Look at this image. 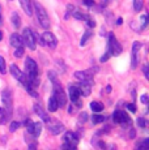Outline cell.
<instances>
[{
	"label": "cell",
	"instance_id": "obj_1",
	"mask_svg": "<svg viewBox=\"0 0 149 150\" xmlns=\"http://www.w3.org/2000/svg\"><path fill=\"white\" fill-rule=\"evenodd\" d=\"M25 69H26V79L33 83L34 86H37L39 83V79H38V67H37V63L34 62L31 57H28L26 62H25Z\"/></svg>",
	"mask_w": 149,
	"mask_h": 150
},
{
	"label": "cell",
	"instance_id": "obj_2",
	"mask_svg": "<svg viewBox=\"0 0 149 150\" xmlns=\"http://www.w3.org/2000/svg\"><path fill=\"white\" fill-rule=\"evenodd\" d=\"M31 7H33L34 11H35V16H37V18H38L39 25H41L43 29H50V26H51L50 25V18H48L45 8L42 7L38 1H34L33 4H31Z\"/></svg>",
	"mask_w": 149,
	"mask_h": 150
},
{
	"label": "cell",
	"instance_id": "obj_3",
	"mask_svg": "<svg viewBox=\"0 0 149 150\" xmlns=\"http://www.w3.org/2000/svg\"><path fill=\"white\" fill-rule=\"evenodd\" d=\"M98 72V67H93L88 71H77L73 73V76L79 80L80 82H88V83H93V77L94 74Z\"/></svg>",
	"mask_w": 149,
	"mask_h": 150
},
{
	"label": "cell",
	"instance_id": "obj_4",
	"mask_svg": "<svg viewBox=\"0 0 149 150\" xmlns=\"http://www.w3.org/2000/svg\"><path fill=\"white\" fill-rule=\"evenodd\" d=\"M22 39L24 43L30 48V50H35L37 47V33L34 30H31L30 28H25L22 31Z\"/></svg>",
	"mask_w": 149,
	"mask_h": 150
},
{
	"label": "cell",
	"instance_id": "obj_5",
	"mask_svg": "<svg viewBox=\"0 0 149 150\" xmlns=\"http://www.w3.org/2000/svg\"><path fill=\"white\" fill-rule=\"evenodd\" d=\"M107 51L110 52V55H113V56H118V55L122 52V46L116 41L113 31L109 33V35H107Z\"/></svg>",
	"mask_w": 149,
	"mask_h": 150
},
{
	"label": "cell",
	"instance_id": "obj_6",
	"mask_svg": "<svg viewBox=\"0 0 149 150\" xmlns=\"http://www.w3.org/2000/svg\"><path fill=\"white\" fill-rule=\"evenodd\" d=\"M39 42H41V45L43 46V47L46 46V47H50V48H55L56 45H58L56 37L54 35L53 33H50V31H45L41 35V38H39Z\"/></svg>",
	"mask_w": 149,
	"mask_h": 150
},
{
	"label": "cell",
	"instance_id": "obj_7",
	"mask_svg": "<svg viewBox=\"0 0 149 150\" xmlns=\"http://www.w3.org/2000/svg\"><path fill=\"white\" fill-rule=\"evenodd\" d=\"M1 102L8 116H11V112H12V93L11 90H4L1 93Z\"/></svg>",
	"mask_w": 149,
	"mask_h": 150
},
{
	"label": "cell",
	"instance_id": "obj_8",
	"mask_svg": "<svg viewBox=\"0 0 149 150\" xmlns=\"http://www.w3.org/2000/svg\"><path fill=\"white\" fill-rule=\"evenodd\" d=\"M141 48V43L140 42H133L132 45V57H131V68L136 69L139 65V51Z\"/></svg>",
	"mask_w": 149,
	"mask_h": 150
},
{
	"label": "cell",
	"instance_id": "obj_9",
	"mask_svg": "<svg viewBox=\"0 0 149 150\" xmlns=\"http://www.w3.org/2000/svg\"><path fill=\"white\" fill-rule=\"evenodd\" d=\"M113 119L115 123L118 124H127V123H131V117L126 114L124 111L122 110H115L113 114Z\"/></svg>",
	"mask_w": 149,
	"mask_h": 150
},
{
	"label": "cell",
	"instance_id": "obj_10",
	"mask_svg": "<svg viewBox=\"0 0 149 150\" xmlns=\"http://www.w3.org/2000/svg\"><path fill=\"white\" fill-rule=\"evenodd\" d=\"M9 71H11V74H12L13 77L17 80V81H20L21 83H24L25 81H26V76H25L24 73H22L21 71H20V68L17 67L16 64H11V67H9Z\"/></svg>",
	"mask_w": 149,
	"mask_h": 150
},
{
	"label": "cell",
	"instance_id": "obj_11",
	"mask_svg": "<svg viewBox=\"0 0 149 150\" xmlns=\"http://www.w3.org/2000/svg\"><path fill=\"white\" fill-rule=\"evenodd\" d=\"M48 124V129H50V132L53 134H59V133H62L63 131H64V125H63L60 122H58V120H50V122L47 123Z\"/></svg>",
	"mask_w": 149,
	"mask_h": 150
},
{
	"label": "cell",
	"instance_id": "obj_12",
	"mask_svg": "<svg viewBox=\"0 0 149 150\" xmlns=\"http://www.w3.org/2000/svg\"><path fill=\"white\" fill-rule=\"evenodd\" d=\"M33 110H34V112H35V114L42 119V122L48 123V122L51 120V117L45 112V108H42L41 105H34V106H33Z\"/></svg>",
	"mask_w": 149,
	"mask_h": 150
},
{
	"label": "cell",
	"instance_id": "obj_13",
	"mask_svg": "<svg viewBox=\"0 0 149 150\" xmlns=\"http://www.w3.org/2000/svg\"><path fill=\"white\" fill-rule=\"evenodd\" d=\"M9 43H11V46L12 47H24V39H22V37L21 35H18L17 33H13L12 35H11V38H9Z\"/></svg>",
	"mask_w": 149,
	"mask_h": 150
},
{
	"label": "cell",
	"instance_id": "obj_14",
	"mask_svg": "<svg viewBox=\"0 0 149 150\" xmlns=\"http://www.w3.org/2000/svg\"><path fill=\"white\" fill-rule=\"evenodd\" d=\"M68 91H70V98H71V100H72V102H76V100L80 99V97H81L80 90H79V86H77V85H70Z\"/></svg>",
	"mask_w": 149,
	"mask_h": 150
},
{
	"label": "cell",
	"instance_id": "obj_15",
	"mask_svg": "<svg viewBox=\"0 0 149 150\" xmlns=\"http://www.w3.org/2000/svg\"><path fill=\"white\" fill-rule=\"evenodd\" d=\"M63 140L65 142H72L74 145H79V136L73 132H65L64 136H63Z\"/></svg>",
	"mask_w": 149,
	"mask_h": 150
},
{
	"label": "cell",
	"instance_id": "obj_16",
	"mask_svg": "<svg viewBox=\"0 0 149 150\" xmlns=\"http://www.w3.org/2000/svg\"><path fill=\"white\" fill-rule=\"evenodd\" d=\"M79 86V90H80V94L81 96H84V97H88L90 94V91H92V88H90V83H88V82H81L80 85H77Z\"/></svg>",
	"mask_w": 149,
	"mask_h": 150
},
{
	"label": "cell",
	"instance_id": "obj_17",
	"mask_svg": "<svg viewBox=\"0 0 149 150\" xmlns=\"http://www.w3.org/2000/svg\"><path fill=\"white\" fill-rule=\"evenodd\" d=\"M47 108H48V111H51V112H54V111H56V110L59 108V103H58V99H56V97L54 96H51L50 97V99H48V105H47Z\"/></svg>",
	"mask_w": 149,
	"mask_h": 150
},
{
	"label": "cell",
	"instance_id": "obj_18",
	"mask_svg": "<svg viewBox=\"0 0 149 150\" xmlns=\"http://www.w3.org/2000/svg\"><path fill=\"white\" fill-rule=\"evenodd\" d=\"M20 3H21V7H22V9L25 11V13H26L28 16H31V14H33V7H31L30 0H20Z\"/></svg>",
	"mask_w": 149,
	"mask_h": 150
},
{
	"label": "cell",
	"instance_id": "obj_19",
	"mask_svg": "<svg viewBox=\"0 0 149 150\" xmlns=\"http://www.w3.org/2000/svg\"><path fill=\"white\" fill-rule=\"evenodd\" d=\"M42 132V124L41 123H33V127H31L29 134H31L33 137H38Z\"/></svg>",
	"mask_w": 149,
	"mask_h": 150
},
{
	"label": "cell",
	"instance_id": "obj_20",
	"mask_svg": "<svg viewBox=\"0 0 149 150\" xmlns=\"http://www.w3.org/2000/svg\"><path fill=\"white\" fill-rule=\"evenodd\" d=\"M90 108H92V111L93 112H101V111H104L105 106H104V103L97 102V100H93V102L90 103Z\"/></svg>",
	"mask_w": 149,
	"mask_h": 150
},
{
	"label": "cell",
	"instance_id": "obj_21",
	"mask_svg": "<svg viewBox=\"0 0 149 150\" xmlns=\"http://www.w3.org/2000/svg\"><path fill=\"white\" fill-rule=\"evenodd\" d=\"M11 21H12L13 26H15L16 29H18V28H20V25H21V20H20V16H18V13H17V12L12 13V17H11Z\"/></svg>",
	"mask_w": 149,
	"mask_h": 150
},
{
	"label": "cell",
	"instance_id": "obj_22",
	"mask_svg": "<svg viewBox=\"0 0 149 150\" xmlns=\"http://www.w3.org/2000/svg\"><path fill=\"white\" fill-rule=\"evenodd\" d=\"M105 119L106 117L102 116V115H99V112H94V115L92 116V122H93V124H99V123L104 122Z\"/></svg>",
	"mask_w": 149,
	"mask_h": 150
},
{
	"label": "cell",
	"instance_id": "obj_23",
	"mask_svg": "<svg viewBox=\"0 0 149 150\" xmlns=\"http://www.w3.org/2000/svg\"><path fill=\"white\" fill-rule=\"evenodd\" d=\"M8 114H7V111H5V108H3V107H0V124H5L8 122Z\"/></svg>",
	"mask_w": 149,
	"mask_h": 150
},
{
	"label": "cell",
	"instance_id": "obj_24",
	"mask_svg": "<svg viewBox=\"0 0 149 150\" xmlns=\"http://www.w3.org/2000/svg\"><path fill=\"white\" fill-rule=\"evenodd\" d=\"M144 7V0H133V9L135 12L139 13Z\"/></svg>",
	"mask_w": 149,
	"mask_h": 150
},
{
	"label": "cell",
	"instance_id": "obj_25",
	"mask_svg": "<svg viewBox=\"0 0 149 150\" xmlns=\"http://www.w3.org/2000/svg\"><path fill=\"white\" fill-rule=\"evenodd\" d=\"M93 35V33H92V30H88V31H85L84 33V35H82V38H81V42H80V45L81 46H85V43H87L88 41H89V38Z\"/></svg>",
	"mask_w": 149,
	"mask_h": 150
},
{
	"label": "cell",
	"instance_id": "obj_26",
	"mask_svg": "<svg viewBox=\"0 0 149 150\" xmlns=\"http://www.w3.org/2000/svg\"><path fill=\"white\" fill-rule=\"evenodd\" d=\"M73 17L76 20H82V21H87V20L89 18V16H88V14L81 13V12H76V11L73 12Z\"/></svg>",
	"mask_w": 149,
	"mask_h": 150
},
{
	"label": "cell",
	"instance_id": "obj_27",
	"mask_svg": "<svg viewBox=\"0 0 149 150\" xmlns=\"http://www.w3.org/2000/svg\"><path fill=\"white\" fill-rule=\"evenodd\" d=\"M0 73L1 74L7 73V65H5V60L3 56H0Z\"/></svg>",
	"mask_w": 149,
	"mask_h": 150
},
{
	"label": "cell",
	"instance_id": "obj_28",
	"mask_svg": "<svg viewBox=\"0 0 149 150\" xmlns=\"http://www.w3.org/2000/svg\"><path fill=\"white\" fill-rule=\"evenodd\" d=\"M88 119H89V115H88V112H81V114L79 115V122L81 123V124H84V123H87L88 122Z\"/></svg>",
	"mask_w": 149,
	"mask_h": 150
},
{
	"label": "cell",
	"instance_id": "obj_29",
	"mask_svg": "<svg viewBox=\"0 0 149 150\" xmlns=\"http://www.w3.org/2000/svg\"><path fill=\"white\" fill-rule=\"evenodd\" d=\"M148 146H149V141L145 138V140H143L141 142H137L136 144V148H139V149H148Z\"/></svg>",
	"mask_w": 149,
	"mask_h": 150
},
{
	"label": "cell",
	"instance_id": "obj_30",
	"mask_svg": "<svg viewBox=\"0 0 149 150\" xmlns=\"http://www.w3.org/2000/svg\"><path fill=\"white\" fill-rule=\"evenodd\" d=\"M20 127H21V124H20L18 122H12L11 123V125H9V131L11 132H16Z\"/></svg>",
	"mask_w": 149,
	"mask_h": 150
},
{
	"label": "cell",
	"instance_id": "obj_31",
	"mask_svg": "<svg viewBox=\"0 0 149 150\" xmlns=\"http://www.w3.org/2000/svg\"><path fill=\"white\" fill-rule=\"evenodd\" d=\"M24 52H25L24 47H17L16 51H15V56L16 57H22L24 56Z\"/></svg>",
	"mask_w": 149,
	"mask_h": 150
},
{
	"label": "cell",
	"instance_id": "obj_32",
	"mask_svg": "<svg viewBox=\"0 0 149 150\" xmlns=\"http://www.w3.org/2000/svg\"><path fill=\"white\" fill-rule=\"evenodd\" d=\"M137 125H139L140 128H147V120H145L144 117H139V119H137Z\"/></svg>",
	"mask_w": 149,
	"mask_h": 150
},
{
	"label": "cell",
	"instance_id": "obj_33",
	"mask_svg": "<svg viewBox=\"0 0 149 150\" xmlns=\"http://www.w3.org/2000/svg\"><path fill=\"white\" fill-rule=\"evenodd\" d=\"M148 25V14H143L141 16V29H145Z\"/></svg>",
	"mask_w": 149,
	"mask_h": 150
},
{
	"label": "cell",
	"instance_id": "obj_34",
	"mask_svg": "<svg viewBox=\"0 0 149 150\" xmlns=\"http://www.w3.org/2000/svg\"><path fill=\"white\" fill-rule=\"evenodd\" d=\"M76 146L77 145H74V144H72V142H65V141H64V142H63V145H62V148L63 149H74Z\"/></svg>",
	"mask_w": 149,
	"mask_h": 150
},
{
	"label": "cell",
	"instance_id": "obj_35",
	"mask_svg": "<svg viewBox=\"0 0 149 150\" xmlns=\"http://www.w3.org/2000/svg\"><path fill=\"white\" fill-rule=\"evenodd\" d=\"M126 108H127L130 112H136V106H135L133 103H128V105L126 106Z\"/></svg>",
	"mask_w": 149,
	"mask_h": 150
},
{
	"label": "cell",
	"instance_id": "obj_36",
	"mask_svg": "<svg viewBox=\"0 0 149 150\" xmlns=\"http://www.w3.org/2000/svg\"><path fill=\"white\" fill-rule=\"evenodd\" d=\"M82 3H84V5H87V7H93L96 3H94V0H82Z\"/></svg>",
	"mask_w": 149,
	"mask_h": 150
},
{
	"label": "cell",
	"instance_id": "obj_37",
	"mask_svg": "<svg viewBox=\"0 0 149 150\" xmlns=\"http://www.w3.org/2000/svg\"><path fill=\"white\" fill-rule=\"evenodd\" d=\"M109 57H110V52H109V51H106V52H105V55H104V56L101 57V63H105L106 60L109 59Z\"/></svg>",
	"mask_w": 149,
	"mask_h": 150
},
{
	"label": "cell",
	"instance_id": "obj_38",
	"mask_svg": "<svg viewBox=\"0 0 149 150\" xmlns=\"http://www.w3.org/2000/svg\"><path fill=\"white\" fill-rule=\"evenodd\" d=\"M87 25H88V26H89V28H94V26H96V22H94L93 20L88 18V20H87Z\"/></svg>",
	"mask_w": 149,
	"mask_h": 150
},
{
	"label": "cell",
	"instance_id": "obj_39",
	"mask_svg": "<svg viewBox=\"0 0 149 150\" xmlns=\"http://www.w3.org/2000/svg\"><path fill=\"white\" fill-rule=\"evenodd\" d=\"M141 102L145 103V105L148 103V96H147V94H143V96H141Z\"/></svg>",
	"mask_w": 149,
	"mask_h": 150
},
{
	"label": "cell",
	"instance_id": "obj_40",
	"mask_svg": "<svg viewBox=\"0 0 149 150\" xmlns=\"http://www.w3.org/2000/svg\"><path fill=\"white\" fill-rule=\"evenodd\" d=\"M143 71H144L145 77H147V79H149V73H148V65H144V69H143Z\"/></svg>",
	"mask_w": 149,
	"mask_h": 150
},
{
	"label": "cell",
	"instance_id": "obj_41",
	"mask_svg": "<svg viewBox=\"0 0 149 150\" xmlns=\"http://www.w3.org/2000/svg\"><path fill=\"white\" fill-rule=\"evenodd\" d=\"M110 91H111V86L107 85V86H106V93H110Z\"/></svg>",
	"mask_w": 149,
	"mask_h": 150
},
{
	"label": "cell",
	"instance_id": "obj_42",
	"mask_svg": "<svg viewBox=\"0 0 149 150\" xmlns=\"http://www.w3.org/2000/svg\"><path fill=\"white\" fill-rule=\"evenodd\" d=\"M130 137H131V138H133V137H135V131H133V129H131V133H130Z\"/></svg>",
	"mask_w": 149,
	"mask_h": 150
},
{
	"label": "cell",
	"instance_id": "obj_43",
	"mask_svg": "<svg viewBox=\"0 0 149 150\" xmlns=\"http://www.w3.org/2000/svg\"><path fill=\"white\" fill-rule=\"evenodd\" d=\"M122 22H123L122 18H118V20H116V25H122Z\"/></svg>",
	"mask_w": 149,
	"mask_h": 150
},
{
	"label": "cell",
	"instance_id": "obj_44",
	"mask_svg": "<svg viewBox=\"0 0 149 150\" xmlns=\"http://www.w3.org/2000/svg\"><path fill=\"white\" fill-rule=\"evenodd\" d=\"M1 39H3V33L0 31V41H1Z\"/></svg>",
	"mask_w": 149,
	"mask_h": 150
},
{
	"label": "cell",
	"instance_id": "obj_45",
	"mask_svg": "<svg viewBox=\"0 0 149 150\" xmlns=\"http://www.w3.org/2000/svg\"><path fill=\"white\" fill-rule=\"evenodd\" d=\"M1 21H3V18H1V13H0V24H1Z\"/></svg>",
	"mask_w": 149,
	"mask_h": 150
},
{
	"label": "cell",
	"instance_id": "obj_46",
	"mask_svg": "<svg viewBox=\"0 0 149 150\" xmlns=\"http://www.w3.org/2000/svg\"><path fill=\"white\" fill-rule=\"evenodd\" d=\"M104 1H105V0H104Z\"/></svg>",
	"mask_w": 149,
	"mask_h": 150
}]
</instances>
